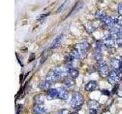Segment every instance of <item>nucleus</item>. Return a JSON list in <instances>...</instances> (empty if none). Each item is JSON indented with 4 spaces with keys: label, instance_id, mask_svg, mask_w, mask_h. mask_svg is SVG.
<instances>
[{
    "label": "nucleus",
    "instance_id": "obj_11",
    "mask_svg": "<svg viewBox=\"0 0 122 114\" xmlns=\"http://www.w3.org/2000/svg\"><path fill=\"white\" fill-rule=\"evenodd\" d=\"M59 78H60L59 76L56 74V72L54 71V70H52L51 71H49L48 74L47 75V77H46V80L48 81H50L51 83L57 81Z\"/></svg>",
    "mask_w": 122,
    "mask_h": 114
},
{
    "label": "nucleus",
    "instance_id": "obj_4",
    "mask_svg": "<svg viewBox=\"0 0 122 114\" xmlns=\"http://www.w3.org/2000/svg\"><path fill=\"white\" fill-rule=\"evenodd\" d=\"M89 44L88 43H80V44H78L76 46V49H77L79 51V52L80 53V55H81V57L83 58V57H85V56L86 55V52L88 51V49H89Z\"/></svg>",
    "mask_w": 122,
    "mask_h": 114
},
{
    "label": "nucleus",
    "instance_id": "obj_13",
    "mask_svg": "<svg viewBox=\"0 0 122 114\" xmlns=\"http://www.w3.org/2000/svg\"><path fill=\"white\" fill-rule=\"evenodd\" d=\"M98 87V83L95 81H89L86 85L85 86V90L86 91H93L97 88Z\"/></svg>",
    "mask_w": 122,
    "mask_h": 114
},
{
    "label": "nucleus",
    "instance_id": "obj_10",
    "mask_svg": "<svg viewBox=\"0 0 122 114\" xmlns=\"http://www.w3.org/2000/svg\"><path fill=\"white\" fill-rule=\"evenodd\" d=\"M57 90H58V93H59L58 98L63 100H67L69 97V91L66 88H64V87H59Z\"/></svg>",
    "mask_w": 122,
    "mask_h": 114
},
{
    "label": "nucleus",
    "instance_id": "obj_1",
    "mask_svg": "<svg viewBox=\"0 0 122 114\" xmlns=\"http://www.w3.org/2000/svg\"><path fill=\"white\" fill-rule=\"evenodd\" d=\"M84 97L82 94L79 92H74L72 94L70 105L73 109H79L83 104Z\"/></svg>",
    "mask_w": 122,
    "mask_h": 114
},
{
    "label": "nucleus",
    "instance_id": "obj_28",
    "mask_svg": "<svg viewBox=\"0 0 122 114\" xmlns=\"http://www.w3.org/2000/svg\"><path fill=\"white\" fill-rule=\"evenodd\" d=\"M119 30H120V33H121V40H122V27H121V28H119Z\"/></svg>",
    "mask_w": 122,
    "mask_h": 114
},
{
    "label": "nucleus",
    "instance_id": "obj_8",
    "mask_svg": "<svg viewBox=\"0 0 122 114\" xmlns=\"http://www.w3.org/2000/svg\"><path fill=\"white\" fill-rule=\"evenodd\" d=\"M59 93L58 90L56 88H50L47 93V100H54L56 98H58Z\"/></svg>",
    "mask_w": 122,
    "mask_h": 114
},
{
    "label": "nucleus",
    "instance_id": "obj_20",
    "mask_svg": "<svg viewBox=\"0 0 122 114\" xmlns=\"http://www.w3.org/2000/svg\"><path fill=\"white\" fill-rule=\"evenodd\" d=\"M69 75L72 78H76L79 76V71L74 68H71L69 69Z\"/></svg>",
    "mask_w": 122,
    "mask_h": 114
},
{
    "label": "nucleus",
    "instance_id": "obj_22",
    "mask_svg": "<svg viewBox=\"0 0 122 114\" xmlns=\"http://www.w3.org/2000/svg\"><path fill=\"white\" fill-rule=\"evenodd\" d=\"M106 14L104 11H98L96 13H95V18H98V19H100V20H103L106 18Z\"/></svg>",
    "mask_w": 122,
    "mask_h": 114
},
{
    "label": "nucleus",
    "instance_id": "obj_2",
    "mask_svg": "<svg viewBox=\"0 0 122 114\" xmlns=\"http://www.w3.org/2000/svg\"><path fill=\"white\" fill-rule=\"evenodd\" d=\"M98 70L99 75H100L103 78L108 77L109 73H110L108 67L104 62V61H102V62H98Z\"/></svg>",
    "mask_w": 122,
    "mask_h": 114
},
{
    "label": "nucleus",
    "instance_id": "obj_14",
    "mask_svg": "<svg viewBox=\"0 0 122 114\" xmlns=\"http://www.w3.org/2000/svg\"><path fill=\"white\" fill-rule=\"evenodd\" d=\"M110 35L114 40H121V33H120V30L117 28H112L110 29Z\"/></svg>",
    "mask_w": 122,
    "mask_h": 114
},
{
    "label": "nucleus",
    "instance_id": "obj_26",
    "mask_svg": "<svg viewBox=\"0 0 122 114\" xmlns=\"http://www.w3.org/2000/svg\"><path fill=\"white\" fill-rule=\"evenodd\" d=\"M118 11H119V13L122 14V2L118 5Z\"/></svg>",
    "mask_w": 122,
    "mask_h": 114
},
{
    "label": "nucleus",
    "instance_id": "obj_25",
    "mask_svg": "<svg viewBox=\"0 0 122 114\" xmlns=\"http://www.w3.org/2000/svg\"><path fill=\"white\" fill-rule=\"evenodd\" d=\"M102 94L105 95V96H109V95H110V91L108 90H107V89H103L102 90Z\"/></svg>",
    "mask_w": 122,
    "mask_h": 114
},
{
    "label": "nucleus",
    "instance_id": "obj_29",
    "mask_svg": "<svg viewBox=\"0 0 122 114\" xmlns=\"http://www.w3.org/2000/svg\"><path fill=\"white\" fill-rule=\"evenodd\" d=\"M118 43H119V45L122 47V40H119V41H118Z\"/></svg>",
    "mask_w": 122,
    "mask_h": 114
},
{
    "label": "nucleus",
    "instance_id": "obj_24",
    "mask_svg": "<svg viewBox=\"0 0 122 114\" xmlns=\"http://www.w3.org/2000/svg\"><path fill=\"white\" fill-rule=\"evenodd\" d=\"M57 114H72V113H71V112L69 109H63L60 110V111L57 113Z\"/></svg>",
    "mask_w": 122,
    "mask_h": 114
},
{
    "label": "nucleus",
    "instance_id": "obj_3",
    "mask_svg": "<svg viewBox=\"0 0 122 114\" xmlns=\"http://www.w3.org/2000/svg\"><path fill=\"white\" fill-rule=\"evenodd\" d=\"M107 78H108V81L111 85H116V83L121 80L117 71L115 70H112V71H110V73Z\"/></svg>",
    "mask_w": 122,
    "mask_h": 114
},
{
    "label": "nucleus",
    "instance_id": "obj_15",
    "mask_svg": "<svg viewBox=\"0 0 122 114\" xmlns=\"http://www.w3.org/2000/svg\"><path fill=\"white\" fill-rule=\"evenodd\" d=\"M88 107L90 109H95L97 110L99 107H100V104L94 100H89L88 101Z\"/></svg>",
    "mask_w": 122,
    "mask_h": 114
},
{
    "label": "nucleus",
    "instance_id": "obj_6",
    "mask_svg": "<svg viewBox=\"0 0 122 114\" xmlns=\"http://www.w3.org/2000/svg\"><path fill=\"white\" fill-rule=\"evenodd\" d=\"M102 43H103V44H104V46H105V47H108V48H113V47H114V44H115L114 43V39L111 37L110 34L104 37L103 40H102Z\"/></svg>",
    "mask_w": 122,
    "mask_h": 114
},
{
    "label": "nucleus",
    "instance_id": "obj_7",
    "mask_svg": "<svg viewBox=\"0 0 122 114\" xmlns=\"http://www.w3.org/2000/svg\"><path fill=\"white\" fill-rule=\"evenodd\" d=\"M63 40V34H60V35H58L53 40L52 43L51 45V49L58 48L60 46V44L62 43Z\"/></svg>",
    "mask_w": 122,
    "mask_h": 114
},
{
    "label": "nucleus",
    "instance_id": "obj_17",
    "mask_svg": "<svg viewBox=\"0 0 122 114\" xmlns=\"http://www.w3.org/2000/svg\"><path fill=\"white\" fill-rule=\"evenodd\" d=\"M82 5H83V2H82V1H79V2H78L76 4V5H74V7L72 8V10H71V11L70 12V14H68V17L69 16H70L71 14H72L73 13H75V12H76L77 11H79L81 8L82 7Z\"/></svg>",
    "mask_w": 122,
    "mask_h": 114
},
{
    "label": "nucleus",
    "instance_id": "obj_9",
    "mask_svg": "<svg viewBox=\"0 0 122 114\" xmlns=\"http://www.w3.org/2000/svg\"><path fill=\"white\" fill-rule=\"evenodd\" d=\"M111 66H112L114 70H118L122 67V59H119L117 58L112 59L111 60Z\"/></svg>",
    "mask_w": 122,
    "mask_h": 114
},
{
    "label": "nucleus",
    "instance_id": "obj_5",
    "mask_svg": "<svg viewBox=\"0 0 122 114\" xmlns=\"http://www.w3.org/2000/svg\"><path fill=\"white\" fill-rule=\"evenodd\" d=\"M115 23H116L115 19L112 17H106L105 19L102 20V24L105 26V28L109 29H112L114 27V25L115 24Z\"/></svg>",
    "mask_w": 122,
    "mask_h": 114
},
{
    "label": "nucleus",
    "instance_id": "obj_12",
    "mask_svg": "<svg viewBox=\"0 0 122 114\" xmlns=\"http://www.w3.org/2000/svg\"><path fill=\"white\" fill-rule=\"evenodd\" d=\"M34 112L36 114H42L47 113V108L43 106V104H35L33 107Z\"/></svg>",
    "mask_w": 122,
    "mask_h": 114
},
{
    "label": "nucleus",
    "instance_id": "obj_23",
    "mask_svg": "<svg viewBox=\"0 0 122 114\" xmlns=\"http://www.w3.org/2000/svg\"><path fill=\"white\" fill-rule=\"evenodd\" d=\"M70 2V0H65L64 1V2L61 5L58 9H57V10H56V13H60V12H61V11H63V10L66 8V6L68 5V3Z\"/></svg>",
    "mask_w": 122,
    "mask_h": 114
},
{
    "label": "nucleus",
    "instance_id": "obj_21",
    "mask_svg": "<svg viewBox=\"0 0 122 114\" xmlns=\"http://www.w3.org/2000/svg\"><path fill=\"white\" fill-rule=\"evenodd\" d=\"M70 55H71L72 57H73V59H82V57H81V55H80V53L79 52V51H78L76 48H74V49L71 51Z\"/></svg>",
    "mask_w": 122,
    "mask_h": 114
},
{
    "label": "nucleus",
    "instance_id": "obj_19",
    "mask_svg": "<svg viewBox=\"0 0 122 114\" xmlns=\"http://www.w3.org/2000/svg\"><path fill=\"white\" fill-rule=\"evenodd\" d=\"M34 101L35 102L36 104H43L44 102V98L42 94H37L34 97Z\"/></svg>",
    "mask_w": 122,
    "mask_h": 114
},
{
    "label": "nucleus",
    "instance_id": "obj_16",
    "mask_svg": "<svg viewBox=\"0 0 122 114\" xmlns=\"http://www.w3.org/2000/svg\"><path fill=\"white\" fill-rule=\"evenodd\" d=\"M51 86V83L47 81V80H44V81H41L39 84V87L41 90H49L50 87Z\"/></svg>",
    "mask_w": 122,
    "mask_h": 114
},
{
    "label": "nucleus",
    "instance_id": "obj_27",
    "mask_svg": "<svg viewBox=\"0 0 122 114\" xmlns=\"http://www.w3.org/2000/svg\"><path fill=\"white\" fill-rule=\"evenodd\" d=\"M89 114H97V110H95V109H90Z\"/></svg>",
    "mask_w": 122,
    "mask_h": 114
},
{
    "label": "nucleus",
    "instance_id": "obj_18",
    "mask_svg": "<svg viewBox=\"0 0 122 114\" xmlns=\"http://www.w3.org/2000/svg\"><path fill=\"white\" fill-rule=\"evenodd\" d=\"M63 84L67 87H72L75 85V81H73V78H70V77H65L63 79Z\"/></svg>",
    "mask_w": 122,
    "mask_h": 114
}]
</instances>
